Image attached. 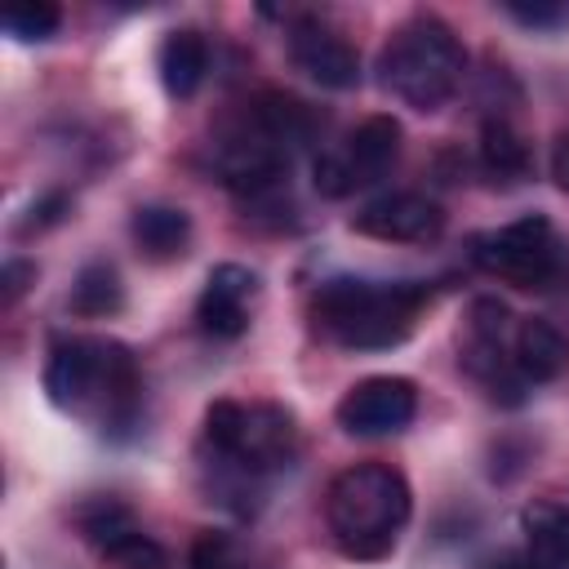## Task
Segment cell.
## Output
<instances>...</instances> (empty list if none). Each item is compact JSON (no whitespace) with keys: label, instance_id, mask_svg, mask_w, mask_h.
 I'll list each match as a JSON object with an SVG mask.
<instances>
[{"label":"cell","instance_id":"1","mask_svg":"<svg viewBox=\"0 0 569 569\" xmlns=\"http://www.w3.org/2000/svg\"><path fill=\"white\" fill-rule=\"evenodd\" d=\"M44 391L58 409L120 431L138 418L142 378L133 351L116 338H58L44 360Z\"/></svg>","mask_w":569,"mask_h":569},{"label":"cell","instance_id":"2","mask_svg":"<svg viewBox=\"0 0 569 569\" xmlns=\"http://www.w3.org/2000/svg\"><path fill=\"white\" fill-rule=\"evenodd\" d=\"M413 493L396 467L356 462L333 476L325 493L329 538L347 560H382L391 556L400 529L409 525Z\"/></svg>","mask_w":569,"mask_h":569},{"label":"cell","instance_id":"3","mask_svg":"<svg viewBox=\"0 0 569 569\" xmlns=\"http://www.w3.org/2000/svg\"><path fill=\"white\" fill-rule=\"evenodd\" d=\"M422 302H427V289L413 280L373 284V280L338 276L311 293V320L320 333H329L351 351H382L409 338Z\"/></svg>","mask_w":569,"mask_h":569},{"label":"cell","instance_id":"4","mask_svg":"<svg viewBox=\"0 0 569 569\" xmlns=\"http://www.w3.org/2000/svg\"><path fill=\"white\" fill-rule=\"evenodd\" d=\"M462 71H467L462 40L436 13L405 18L378 53V84L413 111H440L458 93Z\"/></svg>","mask_w":569,"mask_h":569},{"label":"cell","instance_id":"5","mask_svg":"<svg viewBox=\"0 0 569 569\" xmlns=\"http://www.w3.org/2000/svg\"><path fill=\"white\" fill-rule=\"evenodd\" d=\"M204 445L218 462H231L249 476L276 471L298 449V422L280 405H240L213 400L204 413Z\"/></svg>","mask_w":569,"mask_h":569},{"label":"cell","instance_id":"6","mask_svg":"<svg viewBox=\"0 0 569 569\" xmlns=\"http://www.w3.org/2000/svg\"><path fill=\"white\" fill-rule=\"evenodd\" d=\"M471 258L489 276H498L507 284H520V289H542L560 271V244H556V231L542 213H529V218L507 222L489 236H476Z\"/></svg>","mask_w":569,"mask_h":569},{"label":"cell","instance_id":"7","mask_svg":"<svg viewBox=\"0 0 569 569\" xmlns=\"http://www.w3.org/2000/svg\"><path fill=\"white\" fill-rule=\"evenodd\" d=\"M396 156H400V124L391 116H369L347 133V142L338 151H320L316 156L311 182H316L320 196L342 200L356 187L378 182L396 164Z\"/></svg>","mask_w":569,"mask_h":569},{"label":"cell","instance_id":"8","mask_svg":"<svg viewBox=\"0 0 569 569\" xmlns=\"http://www.w3.org/2000/svg\"><path fill=\"white\" fill-rule=\"evenodd\" d=\"M418 413V391L409 378H391V373H378V378H365L356 382L342 400H338V427L347 436H396L413 422Z\"/></svg>","mask_w":569,"mask_h":569},{"label":"cell","instance_id":"9","mask_svg":"<svg viewBox=\"0 0 569 569\" xmlns=\"http://www.w3.org/2000/svg\"><path fill=\"white\" fill-rule=\"evenodd\" d=\"M289 62L320 89H333V93H347L360 84V53L356 44L325 27L320 18H298L289 27Z\"/></svg>","mask_w":569,"mask_h":569},{"label":"cell","instance_id":"10","mask_svg":"<svg viewBox=\"0 0 569 569\" xmlns=\"http://www.w3.org/2000/svg\"><path fill=\"white\" fill-rule=\"evenodd\" d=\"M351 231L387 244H427L445 231V209L422 191H387L351 218Z\"/></svg>","mask_w":569,"mask_h":569},{"label":"cell","instance_id":"11","mask_svg":"<svg viewBox=\"0 0 569 569\" xmlns=\"http://www.w3.org/2000/svg\"><path fill=\"white\" fill-rule=\"evenodd\" d=\"M258 293V276L240 262H218L200 289L196 302V325L209 338H240L249 329V302Z\"/></svg>","mask_w":569,"mask_h":569},{"label":"cell","instance_id":"12","mask_svg":"<svg viewBox=\"0 0 569 569\" xmlns=\"http://www.w3.org/2000/svg\"><path fill=\"white\" fill-rule=\"evenodd\" d=\"M511 365L525 382H556L569 369V338L551 320H520L511 329Z\"/></svg>","mask_w":569,"mask_h":569},{"label":"cell","instance_id":"13","mask_svg":"<svg viewBox=\"0 0 569 569\" xmlns=\"http://www.w3.org/2000/svg\"><path fill=\"white\" fill-rule=\"evenodd\" d=\"M156 71L169 98H191L209 71V44L196 27H178L156 49Z\"/></svg>","mask_w":569,"mask_h":569},{"label":"cell","instance_id":"14","mask_svg":"<svg viewBox=\"0 0 569 569\" xmlns=\"http://www.w3.org/2000/svg\"><path fill=\"white\" fill-rule=\"evenodd\" d=\"M129 236L138 244L142 258L151 262H169V258H182L187 253V240H191V218L173 204H138L133 218H129Z\"/></svg>","mask_w":569,"mask_h":569},{"label":"cell","instance_id":"15","mask_svg":"<svg viewBox=\"0 0 569 569\" xmlns=\"http://www.w3.org/2000/svg\"><path fill=\"white\" fill-rule=\"evenodd\" d=\"M525 525V556L533 569H569V507L533 502L520 516Z\"/></svg>","mask_w":569,"mask_h":569},{"label":"cell","instance_id":"16","mask_svg":"<svg viewBox=\"0 0 569 569\" xmlns=\"http://www.w3.org/2000/svg\"><path fill=\"white\" fill-rule=\"evenodd\" d=\"M249 120H253V129H258L267 142H276L284 156L311 138V111H307L298 98H289V93H258L253 107H249Z\"/></svg>","mask_w":569,"mask_h":569},{"label":"cell","instance_id":"17","mask_svg":"<svg viewBox=\"0 0 569 569\" xmlns=\"http://www.w3.org/2000/svg\"><path fill=\"white\" fill-rule=\"evenodd\" d=\"M480 169L502 187H511L529 173V142L511 129V120H502V116L485 120V129H480Z\"/></svg>","mask_w":569,"mask_h":569},{"label":"cell","instance_id":"18","mask_svg":"<svg viewBox=\"0 0 569 569\" xmlns=\"http://www.w3.org/2000/svg\"><path fill=\"white\" fill-rule=\"evenodd\" d=\"M71 520H76L80 538H84L98 556H102L111 542H120L124 533H133V529H138L133 511H129L124 502H116V498H89V502H80V507L71 511Z\"/></svg>","mask_w":569,"mask_h":569},{"label":"cell","instance_id":"19","mask_svg":"<svg viewBox=\"0 0 569 569\" xmlns=\"http://www.w3.org/2000/svg\"><path fill=\"white\" fill-rule=\"evenodd\" d=\"M67 302L76 316H116L124 302V284L111 262H89V267H80Z\"/></svg>","mask_w":569,"mask_h":569},{"label":"cell","instance_id":"20","mask_svg":"<svg viewBox=\"0 0 569 569\" xmlns=\"http://www.w3.org/2000/svg\"><path fill=\"white\" fill-rule=\"evenodd\" d=\"M4 31L13 36V40H49L53 31H58V22H62V9L58 4H44V0H27V4H9L4 9Z\"/></svg>","mask_w":569,"mask_h":569},{"label":"cell","instance_id":"21","mask_svg":"<svg viewBox=\"0 0 569 569\" xmlns=\"http://www.w3.org/2000/svg\"><path fill=\"white\" fill-rule=\"evenodd\" d=\"M102 560H107L111 569H169L164 547H160L151 533H142V529H133V533H124L120 542H111V547L102 551Z\"/></svg>","mask_w":569,"mask_h":569},{"label":"cell","instance_id":"22","mask_svg":"<svg viewBox=\"0 0 569 569\" xmlns=\"http://www.w3.org/2000/svg\"><path fill=\"white\" fill-rule=\"evenodd\" d=\"M187 569H244V551H240V542L231 533L204 529V533L191 538Z\"/></svg>","mask_w":569,"mask_h":569},{"label":"cell","instance_id":"23","mask_svg":"<svg viewBox=\"0 0 569 569\" xmlns=\"http://www.w3.org/2000/svg\"><path fill=\"white\" fill-rule=\"evenodd\" d=\"M502 13L511 22H520V27H529V31H560V27H569V4H547V0L520 4V0H511V4H502Z\"/></svg>","mask_w":569,"mask_h":569},{"label":"cell","instance_id":"24","mask_svg":"<svg viewBox=\"0 0 569 569\" xmlns=\"http://www.w3.org/2000/svg\"><path fill=\"white\" fill-rule=\"evenodd\" d=\"M31 284H36V262L31 258H9L0 267V302L4 307H13Z\"/></svg>","mask_w":569,"mask_h":569},{"label":"cell","instance_id":"25","mask_svg":"<svg viewBox=\"0 0 569 569\" xmlns=\"http://www.w3.org/2000/svg\"><path fill=\"white\" fill-rule=\"evenodd\" d=\"M62 209H67V196H62V191L44 196L40 204H31V209H27V218L18 222V236H31V231H44V227H53V222L62 218Z\"/></svg>","mask_w":569,"mask_h":569},{"label":"cell","instance_id":"26","mask_svg":"<svg viewBox=\"0 0 569 569\" xmlns=\"http://www.w3.org/2000/svg\"><path fill=\"white\" fill-rule=\"evenodd\" d=\"M551 178L569 191V133H565V138H556V147H551Z\"/></svg>","mask_w":569,"mask_h":569},{"label":"cell","instance_id":"27","mask_svg":"<svg viewBox=\"0 0 569 569\" xmlns=\"http://www.w3.org/2000/svg\"><path fill=\"white\" fill-rule=\"evenodd\" d=\"M493 569H533V560H529V556L520 551V556H502V560H498Z\"/></svg>","mask_w":569,"mask_h":569}]
</instances>
